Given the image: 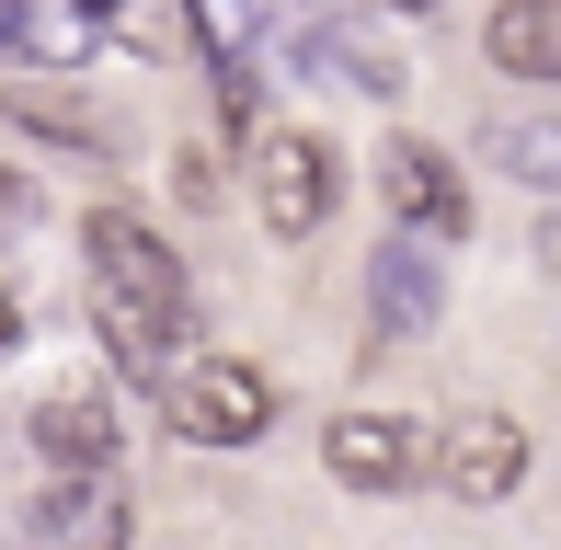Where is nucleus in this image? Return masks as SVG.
I'll return each mask as SVG.
<instances>
[{"mask_svg": "<svg viewBox=\"0 0 561 550\" xmlns=\"http://www.w3.org/2000/svg\"><path fill=\"white\" fill-rule=\"evenodd\" d=\"M81 253H92V287H104L115 310H138V321H161V333H184V253H172V241L149 230V218L92 207Z\"/></svg>", "mask_w": 561, "mask_h": 550, "instance_id": "obj_1", "label": "nucleus"}, {"mask_svg": "<svg viewBox=\"0 0 561 550\" xmlns=\"http://www.w3.org/2000/svg\"><path fill=\"white\" fill-rule=\"evenodd\" d=\"M172 436H195V447H252L275 424V379L252 356H184L172 367Z\"/></svg>", "mask_w": 561, "mask_h": 550, "instance_id": "obj_2", "label": "nucleus"}, {"mask_svg": "<svg viewBox=\"0 0 561 550\" xmlns=\"http://www.w3.org/2000/svg\"><path fill=\"white\" fill-rule=\"evenodd\" d=\"M321 470L344 493H413V482H436V436L413 413H333L321 424Z\"/></svg>", "mask_w": 561, "mask_h": 550, "instance_id": "obj_3", "label": "nucleus"}, {"mask_svg": "<svg viewBox=\"0 0 561 550\" xmlns=\"http://www.w3.org/2000/svg\"><path fill=\"white\" fill-rule=\"evenodd\" d=\"M252 207H264L275 241H310L333 218V149L310 127H264V149H252Z\"/></svg>", "mask_w": 561, "mask_h": 550, "instance_id": "obj_4", "label": "nucleus"}, {"mask_svg": "<svg viewBox=\"0 0 561 550\" xmlns=\"http://www.w3.org/2000/svg\"><path fill=\"white\" fill-rule=\"evenodd\" d=\"M527 459H539V447H527V424L493 413V402H458V424L436 436V482L458 493V505H504V493L527 482Z\"/></svg>", "mask_w": 561, "mask_h": 550, "instance_id": "obj_5", "label": "nucleus"}, {"mask_svg": "<svg viewBox=\"0 0 561 550\" xmlns=\"http://www.w3.org/2000/svg\"><path fill=\"white\" fill-rule=\"evenodd\" d=\"M378 195L401 207V230H413V241H470V184H458V161H447V149L401 138L390 161H378Z\"/></svg>", "mask_w": 561, "mask_h": 550, "instance_id": "obj_6", "label": "nucleus"}, {"mask_svg": "<svg viewBox=\"0 0 561 550\" xmlns=\"http://www.w3.org/2000/svg\"><path fill=\"white\" fill-rule=\"evenodd\" d=\"M35 459L58 470V482H104L115 402H104V390H46V402H35Z\"/></svg>", "mask_w": 561, "mask_h": 550, "instance_id": "obj_7", "label": "nucleus"}, {"mask_svg": "<svg viewBox=\"0 0 561 550\" xmlns=\"http://www.w3.org/2000/svg\"><path fill=\"white\" fill-rule=\"evenodd\" d=\"M23 550H126V493L115 482H46L23 516Z\"/></svg>", "mask_w": 561, "mask_h": 550, "instance_id": "obj_8", "label": "nucleus"}, {"mask_svg": "<svg viewBox=\"0 0 561 550\" xmlns=\"http://www.w3.org/2000/svg\"><path fill=\"white\" fill-rule=\"evenodd\" d=\"M481 46H493V69H504V81L561 92V0H493Z\"/></svg>", "mask_w": 561, "mask_h": 550, "instance_id": "obj_9", "label": "nucleus"}, {"mask_svg": "<svg viewBox=\"0 0 561 550\" xmlns=\"http://www.w3.org/2000/svg\"><path fill=\"white\" fill-rule=\"evenodd\" d=\"M367 298L390 333H424V321L447 310V275H436V241H390V253L367 264Z\"/></svg>", "mask_w": 561, "mask_h": 550, "instance_id": "obj_10", "label": "nucleus"}, {"mask_svg": "<svg viewBox=\"0 0 561 550\" xmlns=\"http://www.w3.org/2000/svg\"><path fill=\"white\" fill-rule=\"evenodd\" d=\"M481 149H493V172H516V184H539L561 207V115H504Z\"/></svg>", "mask_w": 561, "mask_h": 550, "instance_id": "obj_11", "label": "nucleus"}, {"mask_svg": "<svg viewBox=\"0 0 561 550\" xmlns=\"http://www.w3.org/2000/svg\"><path fill=\"white\" fill-rule=\"evenodd\" d=\"M104 35L138 46V58H195V12H184V0H115Z\"/></svg>", "mask_w": 561, "mask_h": 550, "instance_id": "obj_12", "label": "nucleus"}, {"mask_svg": "<svg viewBox=\"0 0 561 550\" xmlns=\"http://www.w3.org/2000/svg\"><path fill=\"white\" fill-rule=\"evenodd\" d=\"M92 333L115 344V367H126V379H161V390H172V333H161V321H138V310H115V298L92 287Z\"/></svg>", "mask_w": 561, "mask_h": 550, "instance_id": "obj_13", "label": "nucleus"}, {"mask_svg": "<svg viewBox=\"0 0 561 550\" xmlns=\"http://www.w3.org/2000/svg\"><path fill=\"white\" fill-rule=\"evenodd\" d=\"M0 104H12V115H23L35 138H104V115H92V104H81L69 81H12Z\"/></svg>", "mask_w": 561, "mask_h": 550, "instance_id": "obj_14", "label": "nucleus"}, {"mask_svg": "<svg viewBox=\"0 0 561 550\" xmlns=\"http://www.w3.org/2000/svg\"><path fill=\"white\" fill-rule=\"evenodd\" d=\"M310 69H333V81L378 92V104H390V92H401V58H390V46H378V35H355V23H344V35H321V46H310Z\"/></svg>", "mask_w": 561, "mask_h": 550, "instance_id": "obj_15", "label": "nucleus"}, {"mask_svg": "<svg viewBox=\"0 0 561 550\" xmlns=\"http://www.w3.org/2000/svg\"><path fill=\"white\" fill-rule=\"evenodd\" d=\"M184 12H195V46L218 58V81H229V69H252V35H264L252 0H184Z\"/></svg>", "mask_w": 561, "mask_h": 550, "instance_id": "obj_16", "label": "nucleus"}, {"mask_svg": "<svg viewBox=\"0 0 561 550\" xmlns=\"http://www.w3.org/2000/svg\"><path fill=\"white\" fill-rule=\"evenodd\" d=\"M23 23H35V12H23V0H0V58L23 46Z\"/></svg>", "mask_w": 561, "mask_h": 550, "instance_id": "obj_17", "label": "nucleus"}, {"mask_svg": "<svg viewBox=\"0 0 561 550\" xmlns=\"http://www.w3.org/2000/svg\"><path fill=\"white\" fill-rule=\"evenodd\" d=\"M12 218H23V184H12V172H0V230H12Z\"/></svg>", "mask_w": 561, "mask_h": 550, "instance_id": "obj_18", "label": "nucleus"}, {"mask_svg": "<svg viewBox=\"0 0 561 550\" xmlns=\"http://www.w3.org/2000/svg\"><path fill=\"white\" fill-rule=\"evenodd\" d=\"M12 333H23V310H12V287H0V344H12Z\"/></svg>", "mask_w": 561, "mask_h": 550, "instance_id": "obj_19", "label": "nucleus"}, {"mask_svg": "<svg viewBox=\"0 0 561 550\" xmlns=\"http://www.w3.org/2000/svg\"><path fill=\"white\" fill-rule=\"evenodd\" d=\"M550 241H561V230H550Z\"/></svg>", "mask_w": 561, "mask_h": 550, "instance_id": "obj_20", "label": "nucleus"}]
</instances>
